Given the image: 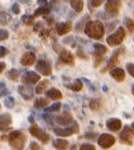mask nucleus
Returning <instances> with one entry per match:
<instances>
[{
    "instance_id": "9",
    "label": "nucleus",
    "mask_w": 134,
    "mask_h": 150,
    "mask_svg": "<svg viewBox=\"0 0 134 150\" xmlns=\"http://www.w3.org/2000/svg\"><path fill=\"white\" fill-rule=\"evenodd\" d=\"M35 69H36L38 72H40L41 74L45 75V76H48V75H50L52 72L51 65H50L47 61H44V59H40V61L36 62Z\"/></svg>"
},
{
    "instance_id": "6",
    "label": "nucleus",
    "mask_w": 134,
    "mask_h": 150,
    "mask_svg": "<svg viewBox=\"0 0 134 150\" xmlns=\"http://www.w3.org/2000/svg\"><path fill=\"white\" fill-rule=\"evenodd\" d=\"M79 131V126L76 122H74L73 125H71L70 127H67V128H55L54 132L56 136L59 137H69L72 136L74 134H77Z\"/></svg>"
},
{
    "instance_id": "26",
    "label": "nucleus",
    "mask_w": 134,
    "mask_h": 150,
    "mask_svg": "<svg viewBox=\"0 0 134 150\" xmlns=\"http://www.w3.org/2000/svg\"><path fill=\"white\" fill-rule=\"evenodd\" d=\"M124 24H125V26L127 27L129 33H133L134 31V21L132 20V19L126 17V18L124 19Z\"/></svg>"
},
{
    "instance_id": "18",
    "label": "nucleus",
    "mask_w": 134,
    "mask_h": 150,
    "mask_svg": "<svg viewBox=\"0 0 134 150\" xmlns=\"http://www.w3.org/2000/svg\"><path fill=\"white\" fill-rule=\"evenodd\" d=\"M18 92H19L20 95H21L25 100H29V99H31L33 96L32 89L29 88L28 86H20V87L18 88Z\"/></svg>"
},
{
    "instance_id": "16",
    "label": "nucleus",
    "mask_w": 134,
    "mask_h": 150,
    "mask_svg": "<svg viewBox=\"0 0 134 150\" xmlns=\"http://www.w3.org/2000/svg\"><path fill=\"white\" fill-rule=\"evenodd\" d=\"M55 121L59 125H69L71 122L73 121V117H72L70 112H64L61 115L56 116L55 117Z\"/></svg>"
},
{
    "instance_id": "33",
    "label": "nucleus",
    "mask_w": 134,
    "mask_h": 150,
    "mask_svg": "<svg viewBox=\"0 0 134 150\" xmlns=\"http://www.w3.org/2000/svg\"><path fill=\"white\" fill-rule=\"evenodd\" d=\"M61 104L59 102H56L54 103V104H52L51 106H49V108H45V110L48 112H57V110H59V108H60Z\"/></svg>"
},
{
    "instance_id": "1",
    "label": "nucleus",
    "mask_w": 134,
    "mask_h": 150,
    "mask_svg": "<svg viewBox=\"0 0 134 150\" xmlns=\"http://www.w3.org/2000/svg\"><path fill=\"white\" fill-rule=\"evenodd\" d=\"M104 33H105V29H104L103 23L98 21V20L88 21L84 26V33L91 39L100 40V39L103 38Z\"/></svg>"
},
{
    "instance_id": "52",
    "label": "nucleus",
    "mask_w": 134,
    "mask_h": 150,
    "mask_svg": "<svg viewBox=\"0 0 134 150\" xmlns=\"http://www.w3.org/2000/svg\"><path fill=\"white\" fill-rule=\"evenodd\" d=\"M0 108H1V104H0Z\"/></svg>"
},
{
    "instance_id": "39",
    "label": "nucleus",
    "mask_w": 134,
    "mask_h": 150,
    "mask_svg": "<svg viewBox=\"0 0 134 150\" xmlns=\"http://www.w3.org/2000/svg\"><path fill=\"white\" fill-rule=\"evenodd\" d=\"M103 2L104 0H91V4L94 7H99Z\"/></svg>"
},
{
    "instance_id": "23",
    "label": "nucleus",
    "mask_w": 134,
    "mask_h": 150,
    "mask_svg": "<svg viewBox=\"0 0 134 150\" xmlns=\"http://www.w3.org/2000/svg\"><path fill=\"white\" fill-rule=\"evenodd\" d=\"M70 4L72 6V8L77 13H81L84 6L83 0H70Z\"/></svg>"
},
{
    "instance_id": "20",
    "label": "nucleus",
    "mask_w": 134,
    "mask_h": 150,
    "mask_svg": "<svg viewBox=\"0 0 134 150\" xmlns=\"http://www.w3.org/2000/svg\"><path fill=\"white\" fill-rule=\"evenodd\" d=\"M59 57H60V61H62L64 63L68 64V65H73L74 57L72 55V53L70 51H68V50H61Z\"/></svg>"
},
{
    "instance_id": "21",
    "label": "nucleus",
    "mask_w": 134,
    "mask_h": 150,
    "mask_svg": "<svg viewBox=\"0 0 134 150\" xmlns=\"http://www.w3.org/2000/svg\"><path fill=\"white\" fill-rule=\"evenodd\" d=\"M46 96L48 98L52 99V100H59V99L62 98V94H61V92L59 90L55 89V88H52V89L48 90L46 92Z\"/></svg>"
},
{
    "instance_id": "49",
    "label": "nucleus",
    "mask_w": 134,
    "mask_h": 150,
    "mask_svg": "<svg viewBox=\"0 0 134 150\" xmlns=\"http://www.w3.org/2000/svg\"><path fill=\"white\" fill-rule=\"evenodd\" d=\"M131 130H132V132H133V134H134V122L131 124Z\"/></svg>"
},
{
    "instance_id": "34",
    "label": "nucleus",
    "mask_w": 134,
    "mask_h": 150,
    "mask_svg": "<svg viewBox=\"0 0 134 150\" xmlns=\"http://www.w3.org/2000/svg\"><path fill=\"white\" fill-rule=\"evenodd\" d=\"M33 17L34 16H30V15H23L21 18L22 22H23L24 24H26V25H28V24H30L31 22L33 21Z\"/></svg>"
},
{
    "instance_id": "11",
    "label": "nucleus",
    "mask_w": 134,
    "mask_h": 150,
    "mask_svg": "<svg viewBox=\"0 0 134 150\" xmlns=\"http://www.w3.org/2000/svg\"><path fill=\"white\" fill-rule=\"evenodd\" d=\"M132 130L130 127L125 126L124 129L122 130V132L120 134V140L122 143L127 144V145H132L133 143V139H132Z\"/></svg>"
},
{
    "instance_id": "2",
    "label": "nucleus",
    "mask_w": 134,
    "mask_h": 150,
    "mask_svg": "<svg viewBox=\"0 0 134 150\" xmlns=\"http://www.w3.org/2000/svg\"><path fill=\"white\" fill-rule=\"evenodd\" d=\"M26 142V136L20 130H14L8 134V143L15 150H23Z\"/></svg>"
},
{
    "instance_id": "12",
    "label": "nucleus",
    "mask_w": 134,
    "mask_h": 150,
    "mask_svg": "<svg viewBox=\"0 0 134 150\" xmlns=\"http://www.w3.org/2000/svg\"><path fill=\"white\" fill-rule=\"evenodd\" d=\"M124 50H125L124 47H122V48H120V49L115 50V51L112 53V55H111V57L109 59V62H108V64H107V66L105 67V69L102 70V72H106V71L111 70V69L113 68V66L119 62V56H120V54L122 53Z\"/></svg>"
},
{
    "instance_id": "43",
    "label": "nucleus",
    "mask_w": 134,
    "mask_h": 150,
    "mask_svg": "<svg viewBox=\"0 0 134 150\" xmlns=\"http://www.w3.org/2000/svg\"><path fill=\"white\" fill-rule=\"evenodd\" d=\"M36 3L42 6H47L48 4V0H36Z\"/></svg>"
},
{
    "instance_id": "31",
    "label": "nucleus",
    "mask_w": 134,
    "mask_h": 150,
    "mask_svg": "<svg viewBox=\"0 0 134 150\" xmlns=\"http://www.w3.org/2000/svg\"><path fill=\"white\" fill-rule=\"evenodd\" d=\"M89 108H92L93 110H98L101 108V102L98 99H93L91 102H89Z\"/></svg>"
},
{
    "instance_id": "17",
    "label": "nucleus",
    "mask_w": 134,
    "mask_h": 150,
    "mask_svg": "<svg viewBox=\"0 0 134 150\" xmlns=\"http://www.w3.org/2000/svg\"><path fill=\"white\" fill-rule=\"evenodd\" d=\"M35 54L33 52H25L21 57V64L23 66H31L35 63Z\"/></svg>"
},
{
    "instance_id": "38",
    "label": "nucleus",
    "mask_w": 134,
    "mask_h": 150,
    "mask_svg": "<svg viewBox=\"0 0 134 150\" xmlns=\"http://www.w3.org/2000/svg\"><path fill=\"white\" fill-rule=\"evenodd\" d=\"M126 68H127L128 73H129V74L131 75L132 77L134 78V64H132V63H128L127 65H126Z\"/></svg>"
},
{
    "instance_id": "45",
    "label": "nucleus",
    "mask_w": 134,
    "mask_h": 150,
    "mask_svg": "<svg viewBox=\"0 0 134 150\" xmlns=\"http://www.w3.org/2000/svg\"><path fill=\"white\" fill-rule=\"evenodd\" d=\"M4 68H5V64L2 63V62H0V73L4 70Z\"/></svg>"
},
{
    "instance_id": "10",
    "label": "nucleus",
    "mask_w": 134,
    "mask_h": 150,
    "mask_svg": "<svg viewBox=\"0 0 134 150\" xmlns=\"http://www.w3.org/2000/svg\"><path fill=\"white\" fill-rule=\"evenodd\" d=\"M40 79H41L40 75L36 72H33V71L26 72L21 78L22 82L25 84H35L38 81H40Z\"/></svg>"
},
{
    "instance_id": "32",
    "label": "nucleus",
    "mask_w": 134,
    "mask_h": 150,
    "mask_svg": "<svg viewBox=\"0 0 134 150\" xmlns=\"http://www.w3.org/2000/svg\"><path fill=\"white\" fill-rule=\"evenodd\" d=\"M4 105L6 106L7 108H13L15 105V98L12 96H8L6 99L4 100Z\"/></svg>"
},
{
    "instance_id": "8",
    "label": "nucleus",
    "mask_w": 134,
    "mask_h": 150,
    "mask_svg": "<svg viewBox=\"0 0 134 150\" xmlns=\"http://www.w3.org/2000/svg\"><path fill=\"white\" fill-rule=\"evenodd\" d=\"M121 0H107L105 4V12L110 16H116L120 12Z\"/></svg>"
},
{
    "instance_id": "25",
    "label": "nucleus",
    "mask_w": 134,
    "mask_h": 150,
    "mask_svg": "<svg viewBox=\"0 0 134 150\" xmlns=\"http://www.w3.org/2000/svg\"><path fill=\"white\" fill-rule=\"evenodd\" d=\"M48 86H49V80H43V81H41L40 83L36 86V88H35V93L42 94Z\"/></svg>"
},
{
    "instance_id": "44",
    "label": "nucleus",
    "mask_w": 134,
    "mask_h": 150,
    "mask_svg": "<svg viewBox=\"0 0 134 150\" xmlns=\"http://www.w3.org/2000/svg\"><path fill=\"white\" fill-rule=\"evenodd\" d=\"M84 137L87 139H95L97 137V134H95V132H91V134H86Z\"/></svg>"
},
{
    "instance_id": "29",
    "label": "nucleus",
    "mask_w": 134,
    "mask_h": 150,
    "mask_svg": "<svg viewBox=\"0 0 134 150\" xmlns=\"http://www.w3.org/2000/svg\"><path fill=\"white\" fill-rule=\"evenodd\" d=\"M50 13V8L48 6H40L39 8L35 9L34 17L35 16H41V15H47Z\"/></svg>"
},
{
    "instance_id": "37",
    "label": "nucleus",
    "mask_w": 134,
    "mask_h": 150,
    "mask_svg": "<svg viewBox=\"0 0 134 150\" xmlns=\"http://www.w3.org/2000/svg\"><path fill=\"white\" fill-rule=\"evenodd\" d=\"M79 150H96V147L93 144H82L80 146Z\"/></svg>"
},
{
    "instance_id": "40",
    "label": "nucleus",
    "mask_w": 134,
    "mask_h": 150,
    "mask_svg": "<svg viewBox=\"0 0 134 150\" xmlns=\"http://www.w3.org/2000/svg\"><path fill=\"white\" fill-rule=\"evenodd\" d=\"M12 12L14 13V14H16V15H18L20 13V7H19V4H18V3H15V4H13Z\"/></svg>"
},
{
    "instance_id": "51",
    "label": "nucleus",
    "mask_w": 134,
    "mask_h": 150,
    "mask_svg": "<svg viewBox=\"0 0 134 150\" xmlns=\"http://www.w3.org/2000/svg\"><path fill=\"white\" fill-rule=\"evenodd\" d=\"M132 94L134 95V84H133V87H132Z\"/></svg>"
},
{
    "instance_id": "41",
    "label": "nucleus",
    "mask_w": 134,
    "mask_h": 150,
    "mask_svg": "<svg viewBox=\"0 0 134 150\" xmlns=\"http://www.w3.org/2000/svg\"><path fill=\"white\" fill-rule=\"evenodd\" d=\"M8 53V50L3 46H0V57H3Z\"/></svg>"
},
{
    "instance_id": "30",
    "label": "nucleus",
    "mask_w": 134,
    "mask_h": 150,
    "mask_svg": "<svg viewBox=\"0 0 134 150\" xmlns=\"http://www.w3.org/2000/svg\"><path fill=\"white\" fill-rule=\"evenodd\" d=\"M7 77L12 80H17L19 78V71L16 70V69H12L7 73Z\"/></svg>"
},
{
    "instance_id": "46",
    "label": "nucleus",
    "mask_w": 134,
    "mask_h": 150,
    "mask_svg": "<svg viewBox=\"0 0 134 150\" xmlns=\"http://www.w3.org/2000/svg\"><path fill=\"white\" fill-rule=\"evenodd\" d=\"M40 26H42V23H38V25H35V26H34V29H33V30H34V31L39 30V28H40Z\"/></svg>"
},
{
    "instance_id": "19",
    "label": "nucleus",
    "mask_w": 134,
    "mask_h": 150,
    "mask_svg": "<svg viewBox=\"0 0 134 150\" xmlns=\"http://www.w3.org/2000/svg\"><path fill=\"white\" fill-rule=\"evenodd\" d=\"M110 75L113 79L119 82L125 79V71L122 68H112L110 70Z\"/></svg>"
},
{
    "instance_id": "24",
    "label": "nucleus",
    "mask_w": 134,
    "mask_h": 150,
    "mask_svg": "<svg viewBox=\"0 0 134 150\" xmlns=\"http://www.w3.org/2000/svg\"><path fill=\"white\" fill-rule=\"evenodd\" d=\"M66 87L69 88V89H71V90H73V91H75V92H78V91H80V90L82 89L83 84H82V82L80 81V80L77 79V80H75L73 83L66 84Z\"/></svg>"
},
{
    "instance_id": "47",
    "label": "nucleus",
    "mask_w": 134,
    "mask_h": 150,
    "mask_svg": "<svg viewBox=\"0 0 134 150\" xmlns=\"http://www.w3.org/2000/svg\"><path fill=\"white\" fill-rule=\"evenodd\" d=\"M22 2L25 3V4H30V3H31V0H22Z\"/></svg>"
},
{
    "instance_id": "36",
    "label": "nucleus",
    "mask_w": 134,
    "mask_h": 150,
    "mask_svg": "<svg viewBox=\"0 0 134 150\" xmlns=\"http://www.w3.org/2000/svg\"><path fill=\"white\" fill-rule=\"evenodd\" d=\"M7 93H8V91H7L5 83H3V82H0V97L5 96Z\"/></svg>"
},
{
    "instance_id": "53",
    "label": "nucleus",
    "mask_w": 134,
    "mask_h": 150,
    "mask_svg": "<svg viewBox=\"0 0 134 150\" xmlns=\"http://www.w3.org/2000/svg\"><path fill=\"white\" fill-rule=\"evenodd\" d=\"M133 15H134V13H133Z\"/></svg>"
},
{
    "instance_id": "28",
    "label": "nucleus",
    "mask_w": 134,
    "mask_h": 150,
    "mask_svg": "<svg viewBox=\"0 0 134 150\" xmlns=\"http://www.w3.org/2000/svg\"><path fill=\"white\" fill-rule=\"evenodd\" d=\"M11 21V16L5 12H0V24L6 25Z\"/></svg>"
},
{
    "instance_id": "35",
    "label": "nucleus",
    "mask_w": 134,
    "mask_h": 150,
    "mask_svg": "<svg viewBox=\"0 0 134 150\" xmlns=\"http://www.w3.org/2000/svg\"><path fill=\"white\" fill-rule=\"evenodd\" d=\"M10 33L6 29H0V41H5L8 39Z\"/></svg>"
},
{
    "instance_id": "13",
    "label": "nucleus",
    "mask_w": 134,
    "mask_h": 150,
    "mask_svg": "<svg viewBox=\"0 0 134 150\" xmlns=\"http://www.w3.org/2000/svg\"><path fill=\"white\" fill-rule=\"evenodd\" d=\"M12 124V116L10 114H2L0 115V131H6L10 129Z\"/></svg>"
},
{
    "instance_id": "42",
    "label": "nucleus",
    "mask_w": 134,
    "mask_h": 150,
    "mask_svg": "<svg viewBox=\"0 0 134 150\" xmlns=\"http://www.w3.org/2000/svg\"><path fill=\"white\" fill-rule=\"evenodd\" d=\"M30 150H40V145L36 142H31Z\"/></svg>"
},
{
    "instance_id": "4",
    "label": "nucleus",
    "mask_w": 134,
    "mask_h": 150,
    "mask_svg": "<svg viewBox=\"0 0 134 150\" xmlns=\"http://www.w3.org/2000/svg\"><path fill=\"white\" fill-rule=\"evenodd\" d=\"M29 132L31 134V136L39 139V140H40L41 142H43L44 144L48 143V141H49V139H50L49 134H48L46 131L43 130V129L41 128L40 126H38L36 124L31 125L30 128H29Z\"/></svg>"
},
{
    "instance_id": "3",
    "label": "nucleus",
    "mask_w": 134,
    "mask_h": 150,
    "mask_svg": "<svg viewBox=\"0 0 134 150\" xmlns=\"http://www.w3.org/2000/svg\"><path fill=\"white\" fill-rule=\"evenodd\" d=\"M125 35H126V31H125L124 27H119L114 33H111L106 39V42L109 46H118V45L122 44Z\"/></svg>"
},
{
    "instance_id": "22",
    "label": "nucleus",
    "mask_w": 134,
    "mask_h": 150,
    "mask_svg": "<svg viewBox=\"0 0 134 150\" xmlns=\"http://www.w3.org/2000/svg\"><path fill=\"white\" fill-rule=\"evenodd\" d=\"M53 146L57 150H67L69 148V142L64 139H56L53 142Z\"/></svg>"
},
{
    "instance_id": "48",
    "label": "nucleus",
    "mask_w": 134,
    "mask_h": 150,
    "mask_svg": "<svg viewBox=\"0 0 134 150\" xmlns=\"http://www.w3.org/2000/svg\"><path fill=\"white\" fill-rule=\"evenodd\" d=\"M6 139L8 140V137H7V138L5 136H1V137H0V141H2V140L4 141V140H6Z\"/></svg>"
},
{
    "instance_id": "5",
    "label": "nucleus",
    "mask_w": 134,
    "mask_h": 150,
    "mask_svg": "<svg viewBox=\"0 0 134 150\" xmlns=\"http://www.w3.org/2000/svg\"><path fill=\"white\" fill-rule=\"evenodd\" d=\"M115 143V138L109 134H102L98 138V144L103 149H108Z\"/></svg>"
},
{
    "instance_id": "15",
    "label": "nucleus",
    "mask_w": 134,
    "mask_h": 150,
    "mask_svg": "<svg viewBox=\"0 0 134 150\" xmlns=\"http://www.w3.org/2000/svg\"><path fill=\"white\" fill-rule=\"evenodd\" d=\"M106 126L111 131H119L122 128V121L120 119H116V118H111V119L107 120Z\"/></svg>"
},
{
    "instance_id": "27",
    "label": "nucleus",
    "mask_w": 134,
    "mask_h": 150,
    "mask_svg": "<svg viewBox=\"0 0 134 150\" xmlns=\"http://www.w3.org/2000/svg\"><path fill=\"white\" fill-rule=\"evenodd\" d=\"M48 102H49V101H48L47 99L39 98V99H36V100H35L34 108H45V106L48 105Z\"/></svg>"
},
{
    "instance_id": "7",
    "label": "nucleus",
    "mask_w": 134,
    "mask_h": 150,
    "mask_svg": "<svg viewBox=\"0 0 134 150\" xmlns=\"http://www.w3.org/2000/svg\"><path fill=\"white\" fill-rule=\"evenodd\" d=\"M94 56H95V67H98L102 63L103 55L107 52V48L102 44H94Z\"/></svg>"
},
{
    "instance_id": "50",
    "label": "nucleus",
    "mask_w": 134,
    "mask_h": 150,
    "mask_svg": "<svg viewBox=\"0 0 134 150\" xmlns=\"http://www.w3.org/2000/svg\"><path fill=\"white\" fill-rule=\"evenodd\" d=\"M28 119H29V121H30L31 123H33V117H32V116H30V117H29Z\"/></svg>"
},
{
    "instance_id": "14",
    "label": "nucleus",
    "mask_w": 134,
    "mask_h": 150,
    "mask_svg": "<svg viewBox=\"0 0 134 150\" xmlns=\"http://www.w3.org/2000/svg\"><path fill=\"white\" fill-rule=\"evenodd\" d=\"M72 29V22H61L56 25V31L59 35H64L70 33V30Z\"/></svg>"
}]
</instances>
